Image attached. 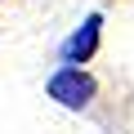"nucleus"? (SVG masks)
<instances>
[{
    "label": "nucleus",
    "instance_id": "obj_1",
    "mask_svg": "<svg viewBox=\"0 0 134 134\" xmlns=\"http://www.w3.org/2000/svg\"><path fill=\"white\" fill-rule=\"evenodd\" d=\"M49 98H58L63 107H85L94 98V81L81 72V67H67V72H58L49 81Z\"/></svg>",
    "mask_w": 134,
    "mask_h": 134
},
{
    "label": "nucleus",
    "instance_id": "obj_2",
    "mask_svg": "<svg viewBox=\"0 0 134 134\" xmlns=\"http://www.w3.org/2000/svg\"><path fill=\"white\" fill-rule=\"evenodd\" d=\"M98 27H103V18L90 14V18L81 23V31H72V40L63 45V58H67V63H85V58L98 49Z\"/></svg>",
    "mask_w": 134,
    "mask_h": 134
}]
</instances>
